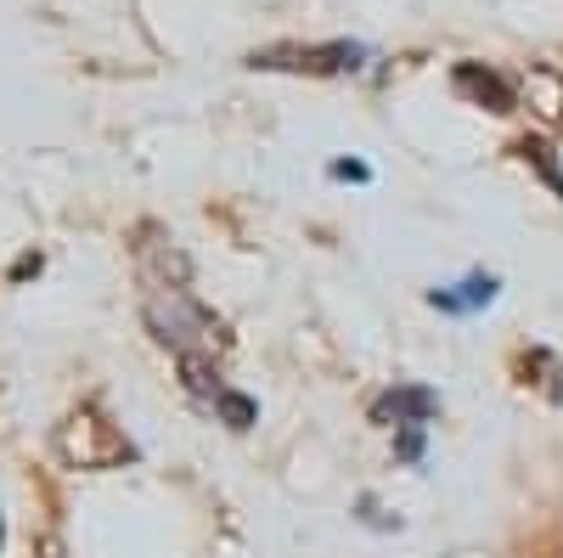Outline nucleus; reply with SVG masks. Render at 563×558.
Returning <instances> with one entry per match:
<instances>
[{
    "instance_id": "1",
    "label": "nucleus",
    "mask_w": 563,
    "mask_h": 558,
    "mask_svg": "<svg viewBox=\"0 0 563 558\" xmlns=\"http://www.w3.org/2000/svg\"><path fill=\"white\" fill-rule=\"evenodd\" d=\"M57 446H63V457H68V462H79V469H97V462L130 457V446H124V440L102 424L97 412H79V417H68L63 435H57Z\"/></svg>"
},
{
    "instance_id": "2",
    "label": "nucleus",
    "mask_w": 563,
    "mask_h": 558,
    "mask_svg": "<svg viewBox=\"0 0 563 558\" xmlns=\"http://www.w3.org/2000/svg\"><path fill=\"white\" fill-rule=\"evenodd\" d=\"M440 412V395L422 390V384H400L389 390L378 406H372V424H400V429H422L429 417Z\"/></svg>"
},
{
    "instance_id": "3",
    "label": "nucleus",
    "mask_w": 563,
    "mask_h": 558,
    "mask_svg": "<svg viewBox=\"0 0 563 558\" xmlns=\"http://www.w3.org/2000/svg\"><path fill=\"white\" fill-rule=\"evenodd\" d=\"M456 90H462V97H474V102H485L490 113H512V85L501 74L479 68V63H462L456 68Z\"/></svg>"
},
{
    "instance_id": "4",
    "label": "nucleus",
    "mask_w": 563,
    "mask_h": 558,
    "mask_svg": "<svg viewBox=\"0 0 563 558\" xmlns=\"http://www.w3.org/2000/svg\"><path fill=\"white\" fill-rule=\"evenodd\" d=\"M519 158H525V164H536V169H541V180H547V186H552V193L563 198V169L552 164V153H547V142H519Z\"/></svg>"
},
{
    "instance_id": "5",
    "label": "nucleus",
    "mask_w": 563,
    "mask_h": 558,
    "mask_svg": "<svg viewBox=\"0 0 563 558\" xmlns=\"http://www.w3.org/2000/svg\"><path fill=\"white\" fill-rule=\"evenodd\" d=\"M496 288H501V283H496L490 271H474V276H467V283H462L456 305H462V310H474V305H490V299H496Z\"/></svg>"
},
{
    "instance_id": "6",
    "label": "nucleus",
    "mask_w": 563,
    "mask_h": 558,
    "mask_svg": "<svg viewBox=\"0 0 563 558\" xmlns=\"http://www.w3.org/2000/svg\"><path fill=\"white\" fill-rule=\"evenodd\" d=\"M214 401H220V412L231 417V429H249V424H254V401H243V395H225V390H220Z\"/></svg>"
},
{
    "instance_id": "7",
    "label": "nucleus",
    "mask_w": 563,
    "mask_h": 558,
    "mask_svg": "<svg viewBox=\"0 0 563 558\" xmlns=\"http://www.w3.org/2000/svg\"><path fill=\"white\" fill-rule=\"evenodd\" d=\"M333 175H339V180H372V169H366V164H355V158H339V164H333Z\"/></svg>"
},
{
    "instance_id": "8",
    "label": "nucleus",
    "mask_w": 563,
    "mask_h": 558,
    "mask_svg": "<svg viewBox=\"0 0 563 558\" xmlns=\"http://www.w3.org/2000/svg\"><path fill=\"white\" fill-rule=\"evenodd\" d=\"M417 451H422V429H406L400 435V457H417Z\"/></svg>"
}]
</instances>
